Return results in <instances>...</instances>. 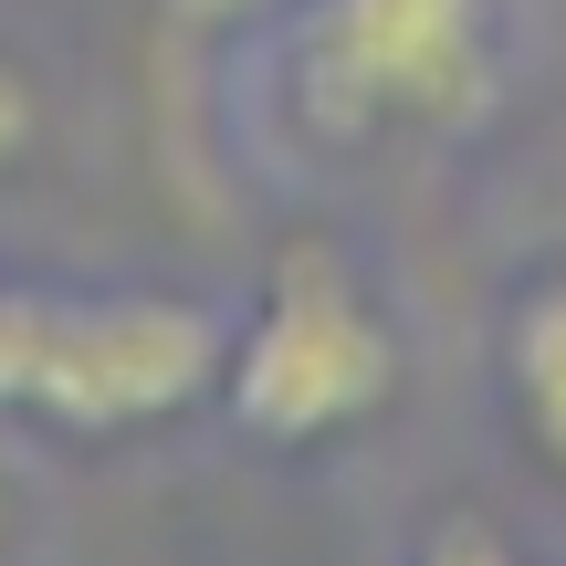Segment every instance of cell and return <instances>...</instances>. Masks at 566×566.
Masks as SVG:
<instances>
[{
  "instance_id": "cell-1",
  "label": "cell",
  "mask_w": 566,
  "mask_h": 566,
  "mask_svg": "<svg viewBox=\"0 0 566 566\" xmlns=\"http://www.w3.org/2000/svg\"><path fill=\"white\" fill-rule=\"evenodd\" d=\"M221 304L168 283H0V420L126 441L221 399Z\"/></svg>"
},
{
  "instance_id": "cell-2",
  "label": "cell",
  "mask_w": 566,
  "mask_h": 566,
  "mask_svg": "<svg viewBox=\"0 0 566 566\" xmlns=\"http://www.w3.org/2000/svg\"><path fill=\"white\" fill-rule=\"evenodd\" d=\"M399 399V325L336 242H283L273 283L221 357V409L263 451H325Z\"/></svg>"
},
{
  "instance_id": "cell-3",
  "label": "cell",
  "mask_w": 566,
  "mask_h": 566,
  "mask_svg": "<svg viewBox=\"0 0 566 566\" xmlns=\"http://www.w3.org/2000/svg\"><path fill=\"white\" fill-rule=\"evenodd\" d=\"M294 84L346 137H441L493 105V0H315Z\"/></svg>"
},
{
  "instance_id": "cell-4",
  "label": "cell",
  "mask_w": 566,
  "mask_h": 566,
  "mask_svg": "<svg viewBox=\"0 0 566 566\" xmlns=\"http://www.w3.org/2000/svg\"><path fill=\"white\" fill-rule=\"evenodd\" d=\"M504 399H514V430L535 441V462L566 472V263L535 273L504 315Z\"/></svg>"
},
{
  "instance_id": "cell-5",
  "label": "cell",
  "mask_w": 566,
  "mask_h": 566,
  "mask_svg": "<svg viewBox=\"0 0 566 566\" xmlns=\"http://www.w3.org/2000/svg\"><path fill=\"white\" fill-rule=\"evenodd\" d=\"M420 566H535V556H514L504 535L483 525V514H462V525H441V535H430V556H420Z\"/></svg>"
},
{
  "instance_id": "cell-6",
  "label": "cell",
  "mask_w": 566,
  "mask_h": 566,
  "mask_svg": "<svg viewBox=\"0 0 566 566\" xmlns=\"http://www.w3.org/2000/svg\"><path fill=\"white\" fill-rule=\"evenodd\" d=\"M32 137H42V95H32V74H21V63L0 53V168H11Z\"/></svg>"
},
{
  "instance_id": "cell-7",
  "label": "cell",
  "mask_w": 566,
  "mask_h": 566,
  "mask_svg": "<svg viewBox=\"0 0 566 566\" xmlns=\"http://www.w3.org/2000/svg\"><path fill=\"white\" fill-rule=\"evenodd\" d=\"M168 11H189V21H252L263 0H168Z\"/></svg>"
},
{
  "instance_id": "cell-8",
  "label": "cell",
  "mask_w": 566,
  "mask_h": 566,
  "mask_svg": "<svg viewBox=\"0 0 566 566\" xmlns=\"http://www.w3.org/2000/svg\"><path fill=\"white\" fill-rule=\"evenodd\" d=\"M0 535H11V493H0Z\"/></svg>"
}]
</instances>
